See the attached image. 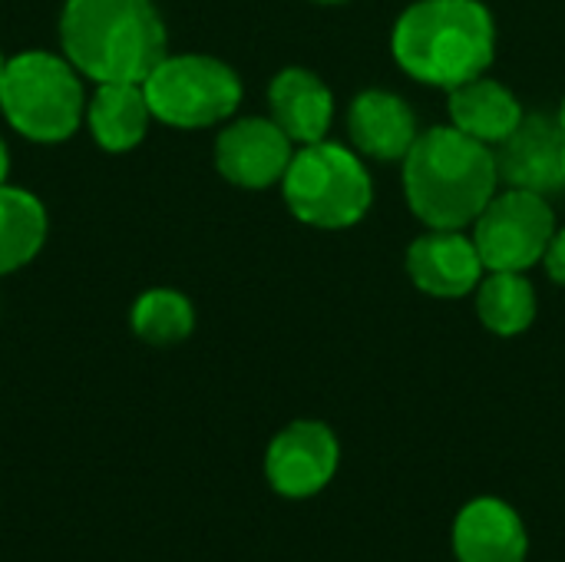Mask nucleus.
Masks as SVG:
<instances>
[{
	"label": "nucleus",
	"mask_w": 565,
	"mask_h": 562,
	"mask_svg": "<svg viewBox=\"0 0 565 562\" xmlns=\"http://www.w3.org/2000/svg\"><path fill=\"white\" fill-rule=\"evenodd\" d=\"M450 547L457 562H526L530 533L507 500L477 497L457 513Z\"/></svg>",
	"instance_id": "9b49d317"
},
{
	"label": "nucleus",
	"mask_w": 565,
	"mask_h": 562,
	"mask_svg": "<svg viewBox=\"0 0 565 562\" xmlns=\"http://www.w3.org/2000/svg\"><path fill=\"white\" fill-rule=\"evenodd\" d=\"M565 129L559 119L546 116H530L523 126L497 146V166L500 179H507L516 189H533V192H556L563 189V172H559V149H563Z\"/></svg>",
	"instance_id": "ddd939ff"
},
{
	"label": "nucleus",
	"mask_w": 565,
	"mask_h": 562,
	"mask_svg": "<svg viewBox=\"0 0 565 562\" xmlns=\"http://www.w3.org/2000/svg\"><path fill=\"white\" fill-rule=\"evenodd\" d=\"M543 265H546V275L556 285H565V229H556V235L550 238V248L543 255Z\"/></svg>",
	"instance_id": "aec40b11"
},
{
	"label": "nucleus",
	"mask_w": 565,
	"mask_h": 562,
	"mask_svg": "<svg viewBox=\"0 0 565 562\" xmlns=\"http://www.w3.org/2000/svg\"><path fill=\"white\" fill-rule=\"evenodd\" d=\"M497 149L460 132L434 126L417 136L404 156V195L427 229H467L497 195Z\"/></svg>",
	"instance_id": "f257e3e1"
},
{
	"label": "nucleus",
	"mask_w": 565,
	"mask_h": 562,
	"mask_svg": "<svg viewBox=\"0 0 565 562\" xmlns=\"http://www.w3.org/2000/svg\"><path fill=\"white\" fill-rule=\"evenodd\" d=\"M281 192L298 222L328 232L358 225L374 202V182L361 156L328 139L295 149Z\"/></svg>",
	"instance_id": "39448f33"
},
{
	"label": "nucleus",
	"mask_w": 565,
	"mask_h": 562,
	"mask_svg": "<svg viewBox=\"0 0 565 562\" xmlns=\"http://www.w3.org/2000/svg\"><path fill=\"white\" fill-rule=\"evenodd\" d=\"M559 172H563V182H565V139H563V149H559Z\"/></svg>",
	"instance_id": "4be33fe9"
},
{
	"label": "nucleus",
	"mask_w": 565,
	"mask_h": 562,
	"mask_svg": "<svg viewBox=\"0 0 565 562\" xmlns=\"http://www.w3.org/2000/svg\"><path fill=\"white\" fill-rule=\"evenodd\" d=\"M142 89L152 119L175 129H209L232 119L242 103L238 73L209 53H166Z\"/></svg>",
	"instance_id": "423d86ee"
},
{
	"label": "nucleus",
	"mask_w": 565,
	"mask_h": 562,
	"mask_svg": "<svg viewBox=\"0 0 565 562\" xmlns=\"http://www.w3.org/2000/svg\"><path fill=\"white\" fill-rule=\"evenodd\" d=\"M152 123V109L142 83H99L86 103V126L93 142L106 152L136 149Z\"/></svg>",
	"instance_id": "dca6fc26"
},
{
	"label": "nucleus",
	"mask_w": 565,
	"mask_h": 562,
	"mask_svg": "<svg viewBox=\"0 0 565 562\" xmlns=\"http://www.w3.org/2000/svg\"><path fill=\"white\" fill-rule=\"evenodd\" d=\"M348 132L361 156L377 162H404L420 136L407 99L391 89H364L348 106Z\"/></svg>",
	"instance_id": "f8f14e48"
},
{
	"label": "nucleus",
	"mask_w": 565,
	"mask_h": 562,
	"mask_svg": "<svg viewBox=\"0 0 565 562\" xmlns=\"http://www.w3.org/2000/svg\"><path fill=\"white\" fill-rule=\"evenodd\" d=\"M3 66H7V56L0 53V76H3Z\"/></svg>",
	"instance_id": "393cba45"
},
{
	"label": "nucleus",
	"mask_w": 565,
	"mask_h": 562,
	"mask_svg": "<svg viewBox=\"0 0 565 562\" xmlns=\"http://www.w3.org/2000/svg\"><path fill=\"white\" fill-rule=\"evenodd\" d=\"M341 444L321 421H295L265 450V480L285 500L318 497L338 474Z\"/></svg>",
	"instance_id": "6e6552de"
},
{
	"label": "nucleus",
	"mask_w": 565,
	"mask_h": 562,
	"mask_svg": "<svg viewBox=\"0 0 565 562\" xmlns=\"http://www.w3.org/2000/svg\"><path fill=\"white\" fill-rule=\"evenodd\" d=\"M559 126L565 129V99H563V106H559Z\"/></svg>",
	"instance_id": "b1692460"
},
{
	"label": "nucleus",
	"mask_w": 565,
	"mask_h": 562,
	"mask_svg": "<svg viewBox=\"0 0 565 562\" xmlns=\"http://www.w3.org/2000/svg\"><path fill=\"white\" fill-rule=\"evenodd\" d=\"M473 295L483 328L500 338H516L536 321V291L526 272H487Z\"/></svg>",
	"instance_id": "a211bd4d"
},
{
	"label": "nucleus",
	"mask_w": 565,
	"mask_h": 562,
	"mask_svg": "<svg viewBox=\"0 0 565 562\" xmlns=\"http://www.w3.org/2000/svg\"><path fill=\"white\" fill-rule=\"evenodd\" d=\"M391 53L417 83L454 89L490 70L497 23L480 0H417L397 17Z\"/></svg>",
	"instance_id": "f03ea898"
},
{
	"label": "nucleus",
	"mask_w": 565,
	"mask_h": 562,
	"mask_svg": "<svg viewBox=\"0 0 565 562\" xmlns=\"http://www.w3.org/2000/svg\"><path fill=\"white\" fill-rule=\"evenodd\" d=\"M407 275L424 295L454 301L477 291L487 265L463 229H427L407 248Z\"/></svg>",
	"instance_id": "9d476101"
},
{
	"label": "nucleus",
	"mask_w": 565,
	"mask_h": 562,
	"mask_svg": "<svg viewBox=\"0 0 565 562\" xmlns=\"http://www.w3.org/2000/svg\"><path fill=\"white\" fill-rule=\"evenodd\" d=\"M129 325L139 341H146L152 348H169L192 335L195 308L175 288H149L136 298V305L129 311Z\"/></svg>",
	"instance_id": "6ab92c4d"
},
{
	"label": "nucleus",
	"mask_w": 565,
	"mask_h": 562,
	"mask_svg": "<svg viewBox=\"0 0 565 562\" xmlns=\"http://www.w3.org/2000/svg\"><path fill=\"white\" fill-rule=\"evenodd\" d=\"M556 215L543 192L516 189L497 192L473 222V245L487 272H526L543 262Z\"/></svg>",
	"instance_id": "0eeeda50"
},
{
	"label": "nucleus",
	"mask_w": 565,
	"mask_h": 562,
	"mask_svg": "<svg viewBox=\"0 0 565 562\" xmlns=\"http://www.w3.org/2000/svg\"><path fill=\"white\" fill-rule=\"evenodd\" d=\"M46 209L43 202L17 185L0 182V278L30 265L46 242Z\"/></svg>",
	"instance_id": "f3484780"
},
{
	"label": "nucleus",
	"mask_w": 565,
	"mask_h": 562,
	"mask_svg": "<svg viewBox=\"0 0 565 562\" xmlns=\"http://www.w3.org/2000/svg\"><path fill=\"white\" fill-rule=\"evenodd\" d=\"M268 106L271 119L295 146L321 142L334 119V96L328 83L305 66H288L268 83Z\"/></svg>",
	"instance_id": "4468645a"
},
{
	"label": "nucleus",
	"mask_w": 565,
	"mask_h": 562,
	"mask_svg": "<svg viewBox=\"0 0 565 562\" xmlns=\"http://www.w3.org/2000/svg\"><path fill=\"white\" fill-rule=\"evenodd\" d=\"M63 56L93 83H142L166 60V23L152 0H66Z\"/></svg>",
	"instance_id": "7ed1b4c3"
},
{
	"label": "nucleus",
	"mask_w": 565,
	"mask_h": 562,
	"mask_svg": "<svg viewBox=\"0 0 565 562\" xmlns=\"http://www.w3.org/2000/svg\"><path fill=\"white\" fill-rule=\"evenodd\" d=\"M0 113L30 142H66L86 119L83 73L66 56L23 50L3 66Z\"/></svg>",
	"instance_id": "20e7f679"
},
{
	"label": "nucleus",
	"mask_w": 565,
	"mask_h": 562,
	"mask_svg": "<svg viewBox=\"0 0 565 562\" xmlns=\"http://www.w3.org/2000/svg\"><path fill=\"white\" fill-rule=\"evenodd\" d=\"M7 172H10V149H7V142L0 139V182H7Z\"/></svg>",
	"instance_id": "412c9836"
},
{
	"label": "nucleus",
	"mask_w": 565,
	"mask_h": 562,
	"mask_svg": "<svg viewBox=\"0 0 565 562\" xmlns=\"http://www.w3.org/2000/svg\"><path fill=\"white\" fill-rule=\"evenodd\" d=\"M315 3H324V7H338V3H348V0H315Z\"/></svg>",
	"instance_id": "5701e85b"
},
{
	"label": "nucleus",
	"mask_w": 565,
	"mask_h": 562,
	"mask_svg": "<svg viewBox=\"0 0 565 562\" xmlns=\"http://www.w3.org/2000/svg\"><path fill=\"white\" fill-rule=\"evenodd\" d=\"M295 142L268 116H242L215 139V169L238 189H268L285 179Z\"/></svg>",
	"instance_id": "1a4fd4ad"
},
{
	"label": "nucleus",
	"mask_w": 565,
	"mask_h": 562,
	"mask_svg": "<svg viewBox=\"0 0 565 562\" xmlns=\"http://www.w3.org/2000/svg\"><path fill=\"white\" fill-rule=\"evenodd\" d=\"M447 106H450V126L493 149L503 146L526 119L523 103L500 79H490L487 73L447 89Z\"/></svg>",
	"instance_id": "2eb2a0df"
}]
</instances>
